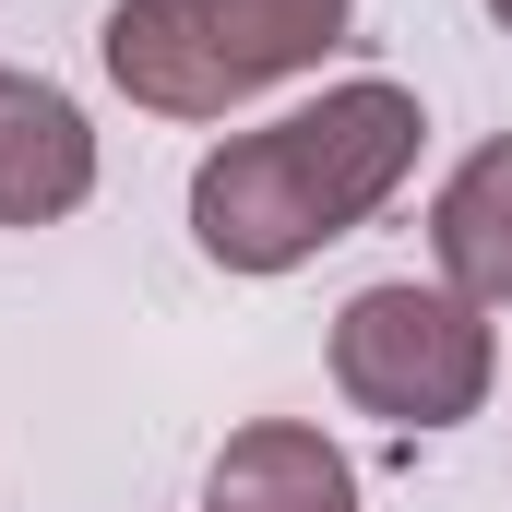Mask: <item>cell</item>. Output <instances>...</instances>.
I'll list each match as a JSON object with an SVG mask.
<instances>
[{
    "label": "cell",
    "mask_w": 512,
    "mask_h": 512,
    "mask_svg": "<svg viewBox=\"0 0 512 512\" xmlns=\"http://www.w3.org/2000/svg\"><path fill=\"white\" fill-rule=\"evenodd\" d=\"M96 60H108V84H120L131 108H155V120H239L251 108V84L215 48L203 0H108Z\"/></svg>",
    "instance_id": "cell-3"
},
{
    "label": "cell",
    "mask_w": 512,
    "mask_h": 512,
    "mask_svg": "<svg viewBox=\"0 0 512 512\" xmlns=\"http://www.w3.org/2000/svg\"><path fill=\"white\" fill-rule=\"evenodd\" d=\"M417 143H429V108L405 84H382V72L322 84L310 108H286L262 131H227L191 167V251L215 274H298L310 251L358 239L405 191Z\"/></svg>",
    "instance_id": "cell-1"
},
{
    "label": "cell",
    "mask_w": 512,
    "mask_h": 512,
    "mask_svg": "<svg viewBox=\"0 0 512 512\" xmlns=\"http://www.w3.org/2000/svg\"><path fill=\"white\" fill-rule=\"evenodd\" d=\"M203 512H358V465L310 417H251L203 465Z\"/></svg>",
    "instance_id": "cell-5"
},
{
    "label": "cell",
    "mask_w": 512,
    "mask_h": 512,
    "mask_svg": "<svg viewBox=\"0 0 512 512\" xmlns=\"http://www.w3.org/2000/svg\"><path fill=\"white\" fill-rule=\"evenodd\" d=\"M203 24H215V48L239 60V84H286V72H322L334 48H346V24H358V0H203Z\"/></svg>",
    "instance_id": "cell-7"
},
{
    "label": "cell",
    "mask_w": 512,
    "mask_h": 512,
    "mask_svg": "<svg viewBox=\"0 0 512 512\" xmlns=\"http://www.w3.org/2000/svg\"><path fill=\"white\" fill-rule=\"evenodd\" d=\"M489 12H501V24H512V0H489Z\"/></svg>",
    "instance_id": "cell-8"
},
{
    "label": "cell",
    "mask_w": 512,
    "mask_h": 512,
    "mask_svg": "<svg viewBox=\"0 0 512 512\" xmlns=\"http://www.w3.org/2000/svg\"><path fill=\"white\" fill-rule=\"evenodd\" d=\"M96 203V120L48 72H0V227H60Z\"/></svg>",
    "instance_id": "cell-4"
},
{
    "label": "cell",
    "mask_w": 512,
    "mask_h": 512,
    "mask_svg": "<svg viewBox=\"0 0 512 512\" xmlns=\"http://www.w3.org/2000/svg\"><path fill=\"white\" fill-rule=\"evenodd\" d=\"M501 382V346H489V310L453 298V286H417L382 274L334 310V393L382 429H465Z\"/></svg>",
    "instance_id": "cell-2"
},
{
    "label": "cell",
    "mask_w": 512,
    "mask_h": 512,
    "mask_svg": "<svg viewBox=\"0 0 512 512\" xmlns=\"http://www.w3.org/2000/svg\"><path fill=\"white\" fill-rule=\"evenodd\" d=\"M429 262L453 298L512 310V131H489L441 191H429Z\"/></svg>",
    "instance_id": "cell-6"
}]
</instances>
